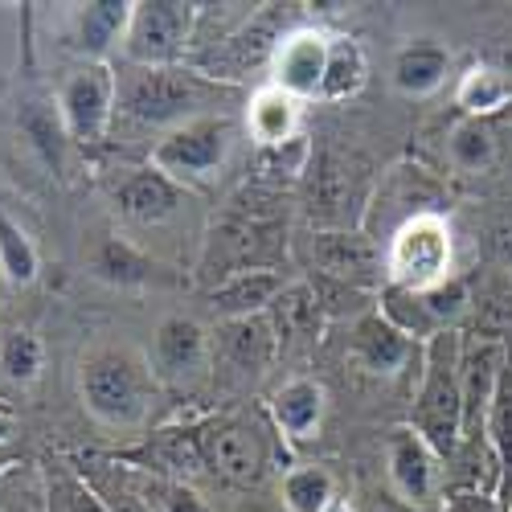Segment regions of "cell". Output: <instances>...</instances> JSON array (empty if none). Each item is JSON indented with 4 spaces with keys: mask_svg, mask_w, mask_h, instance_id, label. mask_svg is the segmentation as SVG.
<instances>
[{
    "mask_svg": "<svg viewBox=\"0 0 512 512\" xmlns=\"http://www.w3.org/2000/svg\"><path fill=\"white\" fill-rule=\"evenodd\" d=\"M160 381L152 361L132 345H99L78 365V398L111 431H136L156 406Z\"/></svg>",
    "mask_w": 512,
    "mask_h": 512,
    "instance_id": "obj_1",
    "label": "cell"
},
{
    "mask_svg": "<svg viewBox=\"0 0 512 512\" xmlns=\"http://www.w3.org/2000/svg\"><path fill=\"white\" fill-rule=\"evenodd\" d=\"M213 103V87L181 66H132L119 74V115L144 127H181L189 119L213 115L205 111Z\"/></svg>",
    "mask_w": 512,
    "mask_h": 512,
    "instance_id": "obj_2",
    "label": "cell"
},
{
    "mask_svg": "<svg viewBox=\"0 0 512 512\" xmlns=\"http://www.w3.org/2000/svg\"><path fill=\"white\" fill-rule=\"evenodd\" d=\"M410 426L431 443L435 455H451L463 439V353L455 332H439L426 345V377Z\"/></svg>",
    "mask_w": 512,
    "mask_h": 512,
    "instance_id": "obj_3",
    "label": "cell"
},
{
    "mask_svg": "<svg viewBox=\"0 0 512 512\" xmlns=\"http://www.w3.org/2000/svg\"><path fill=\"white\" fill-rule=\"evenodd\" d=\"M451 259H455L451 226L439 213H410L398 226V234L390 238L386 279H390V287L431 291L451 279Z\"/></svg>",
    "mask_w": 512,
    "mask_h": 512,
    "instance_id": "obj_4",
    "label": "cell"
},
{
    "mask_svg": "<svg viewBox=\"0 0 512 512\" xmlns=\"http://www.w3.org/2000/svg\"><path fill=\"white\" fill-rule=\"evenodd\" d=\"M230 148H234V119L201 115V119L173 127V132H164V140H156L152 168H160V173L173 177L177 185L205 181L226 164Z\"/></svg>",
    "mask_w": 512,
    "mask_h": 512,
    "instance_id": "obj_5",
    "label": "cell"
},
{
    "mask_svg": "<svg viewBox=\"0 0 512 512\" xmlns=\"http://www.w3.org/2000/svg\"><path fill=\"white\" fill-rule=\"evenodd\" d=\"M197 25V5L181 0H144L132 5V21L123 33V54L132 66H177L189 50V37Z\"/></svg>",
    "mask_w": 512,
    "mask_h": 512,
    "instance_id": "obj_6",
    "label": "cell"
},
{
    "mask_svg": "<svg viewBox=\"0 0 512 512\" xmlns=\"http://www.w3.org/2000/svg\"><path fill=\"white\" fill-rule=\"evenodd\" d=\"M115 99H119V74L107 62H87L74 74H66L58 91V115L66 136L82 148H95L111 127Z\"/></svg>",
    "mask_w": 512,
    "mask_h": 512,
    "instance_id": "obj_7",
    "label": "cell"
},
{
    "mask_svg": "<svg viewBox=\"0 0 512 512\" xmlns=\"http://www.w3.org/2000/svg\"><path fill=\"white\" fill-rule=\"evenodd\" d=\"M386 476L394 492L414 508H426L439 500V455L410 422L394 426L386 439Z\"/></svg>",
    "mask_w": 512,
    "mask_h": 512,
    "instance_id": "obj_8",
    "label": "cell"
},
{
    "mask_svg": "<svg viewBox=\"0 0 512 512\" xmlns=\"http://www.w3.org/2000/svg\"><path fill=\"white\" fill-rule=\"evenodd\" d=\"M312 267L345 287H369L381 279V254L373 246V238H365L361 230H320L312 234Z\"/></svg>",
    "mask_w": 512,
    "mask_h": 512,
    "instance_id": "obj_9",
    "label": "cell"
},
{
    "mask_svg": "<svg viewBox=\"0 0 512 512\" xmlns=\"http://www.w3.org/2000/svg\"><path fill=\"white\" fill-rule=\"evenodd\" d=\"M213 349H209V336L197 320L189 316H168L160 320L156 336H152V373L156 381H173V386H185V381L201 377L209 365Z\"/></svg>",
    "mask_w": 512,
    "mask_h": 512,
    "instance_id": "obj_10",
    "label": "cell"
},
{
    "mask_svg": "<svg viewBox=\"0 0 512 512\" xmlns=\"http://www.w3.org/2000/svg\"><path fill=\"white\" fill-rule=\"evenodd\" d=\"M328 66V37L320 29H291L283 33L271 58V87L287 91L291 99H320V82Z\"/></svg>",
    "mask_w": 512,
    "mask_h": 512,
    "instance_id": "obj_11",
    "label": "cell"
},
{
    "mask_svg": "<svg viewBox=\"0 0 512 512\" xmlns=\"http://www.w3.org/2000/svg\"><path fill=\"white\" fill-rule=\"evenodd\" d=\"M283 33L275 29V9H267L259 21H250L246 29L230 33L222 46H213L205 58H197L201 78H242L254 66H263L275 58Z\"/></svg>",
    "mask_w": 512,
    "mask_h": 512,
    "instance_id": "obj_12",
    "label": "cell"
},
{
    "mask_svg": "<svg viewBox=\"0 0 512 512\" xmlns=\"http://www.w3.org/2000/svg\"><path fill=\"white\" fill-rule=\"evenodd\" d=\"M87 271L99 283L111 287H152V283H168L164 267L156 259H148L144 250H136L127 238L111 234V230H95L87 242Z\"/></svg>",
    "mask_w": 512,
    "mask_h": 512,
    "instance_id": "obj_13",
    "label": "cell"
},
{
    "mask_svg": "<svg viewBox=\"0 0 512 512\" xmlns=\"http://www.w3.org/2000/svg\"><path fill=\"white\" fill-rule=\"evenodd\" d=\"M185 205V185L164 177L160 168H136L119 189H115V209L136 226H160Z\"/></svg>",
    "mask_w": 512,
    "mask_h": 512,
    "instance_id": "obj_14",
    "label": "cell"
},
{
    "mask_svg": "<svg viewBox=\"0 0 512 512\" xmlns=\"http://www.w3.org/2000/svg\"><path fill=\"white\" fill-rule=\"evenodd\" d=\"M279 353V332L271 316H242L222 320L218 340H213V357H222L234 373H263Z\"/></svg>",
    "mask_w": 512,
    "mask_h": 512,
    "instance_id": "obj_15",
    "label": "cell"
},
{
    "mask_svg": "<svg viewBox=\"0 0 512 512\" xmlns=\"http://www.w3.org/2000/svg\"><path fill=\"white\" fill-rule=\"evenodd\" d=\"M201 455H205V467H213V472L234 484H254L263 476L259 439L238 422H213L209 431H201Z\"/></svg>",
    "mask_w": 512,
    "mask_h": 512,
    "instance_id": "obj_16",
    "label": "cell"
},
{
    "mask_svg": "<svg viewBox=\"0 0 512 512\" xmlns=\"http://www.w3.org/2000/svg\"><path fill=\"white\" fill-rule=\"evenodd\" d=\"M283 275L279 271H263V267H254V271H234L226 283H218L209 291V308L213 316H222V320H242V316H267L271 304L283 295Z\"/></svg>",
    "mask_w": 512,
    "mask_h": 512,
    "instance_id": "obj_17",
    "label": "cell"
},
{
    "mask_svg": "<svg viewBox=\"0 0 512 512\" xmlns=\"http://www.w3.org/2000/svg\"><path fill=\"white\" fill-rule=\"evenodd\" d=\"M349 353L365 373H398L414 357V340L402 328H394L381 312H365L353 328Z\"/></svg>",
    "mask_w": 512,
    "mask_h": 512,
    "instance_id": "obj_18",
    "label": "cell"
},
{
    "mask_svg": "<svg viewBox=\"0 0 512 512\" xmlns=\"http://www.w3.org/2000/svg\"><path fill=\"white\" fill-rule=\"evenodd\" d=\"M271 418L287 439H295V443L312 439L320 418H324V386L312 377L283 381V386L271 394Z\"/></svg>",
    "mask_w": 512,
    "mask_h": 512,
    "instance_id": "obj_19",
    "label": "cell"
},
{
    "mask_svg": "<svg viewBox=\"0 0 512 512\" xmlns=\"http://www.w3.org/2000/svg\"><path fill=\"white\" fill-rule=\"evenodd\" d=\"M500 373H504V353H500V345H492V340L463 357V431L484 426Z\"/></svg>",
    "mask_w": 512,
    "mask_h": 512,
    "instance_id": "obj_20",
    "label": "cell"
},
{
    "mask_svg": "<svg viewBox=\"0 0 512 512\" xmlns=\"http://www.w3.org/2000/svg\"><path fill=\"white\" fill-rule=\"evenodd\" d=\"M295 123H300V99H291L279 87L254 91L246 107V127L263 148H283L287 140H295Z\"/></svg>",
    "mask_w": 512,
    "mask_h": 512,
    "instance_id": "obj_21",
    "label": "cell"
},
{
    "mask_svg": "<svg viewBox=\"0 0 512 512\" xmlns=\"http://www.w3.org/2000/svg\"><path fill=\"white\" fill-rule=\"evenodd\" d=\"M447 70H451V54L439 46V41H414V46L398 50L394 58V87L402 95H431L447 82Z\"/></svg>",
    "mask_w": 512,
    "mask_h": 512,
    "instance_id": "obj_22",
    "label": "cell"
},
{
    "mask_svg": "<svg viewBox=\"0 0 512 512\" xmlns=\"http://www.w3.org/2000/svg\"><path fill=\"white\" fill-rule=\"evenodd\" d=\"M484 431H488V443H492L496 463H500V488H496L500 492V508L512 512V365H504V373L496 381Z\"/></svg>",
    "mask_w": 512,
    "mask_h": 512,
    "instance_id": "obj_23",
    "label": "cell"
},
{
    "mask_svg": "<svg viewBox=\"0 0 512 512\" xmlns=\"http://www.w3.org/2000/svg\"><path fill=\"white\" fill-rule=\"evenodd\" d=\"M127 21H132V5L123 0H95V5H82L78 13V50L103 58L111 46H119Z\"/></svg>",
    "mask_w": 512,
    "mask_h": 512,
    "instance_id": "obj_24",
    "label": "cell"
},
{
    "mask_svg": "<svg viewBox=\"0 0 512 512\" xmlns=\"http://www.w3.org/2000/svg\"><path fill=\"white\" fill-rule=\"evenodd\" d=\"M369 78V62L361 54V46L353 37H328V66H324V82H320V99L340 103L353 99Z\"/></svg>",
    "mask_w": 512,
    "mask_h": 512,
    "instance_id": "obj_25",
    "label": "cell"
},
{
    "mask_svg": "<svg viewBox=\"0 0 512 512\" xmlns=\"http://www.w3.org/2000/svg\"><path fill=\"white\" fill-rule=\"evenodd\" d=\"M271 312H275V332H283L287 340H308V336H316L320 332V316H324V308H320V295H316V283H291V287H283V295L271 304ZM279 336V340H283Z\"/></svg>",
    "mask_w": 512,
    "mask_h": 512,
    "instance_id": "obj_26",
    "label": "cell"
},
{
    "mask_svg": "<svg viewBox=\"0 0 512 512\" xmlns=\"http://www.w3.org/2000/svg\"><path fill=\"white\" fill-rule=\"evenodd\" d=\"M447 156L459 173H484V168H492V160H496L492 127L484 119H463L447 140Z\"/></svg>",
    "mask_w": 512,
    "mask_h": 512,
    "instance_id": "obj_27",
    "label": "cell"
},
{
    "mask_svg": "<svg viewBox=\"0 0 512 512\" xmlns=\"http://www.w3.org/2000/svg\"><path fill=\"white\" fill-rule=\"evenodd\" d=\"M508 95L512 91H508L504 74L492 70V66H472V70L459 78V91H455V99L467 111V119H484V115L500 111L508 103Z\"/></svg>",
    "mask_w": 512,
    "mask_h": 512,
    "instance_id": "obj_28",
    "label": "cell"
},
{
    "mask_svg": "<svg viewBox=\"0 0 512 512\" xmlns=\"http://www.w3.org/2000/svg\"><path fill=\"white\" fill-rule=\"evenodd\" d=\"M41 361H46V349H41V340L25 328H13L5 332V340H0V373H5L9 381H17V386H33V381L41 377Z\"/></svg>",
    "mask_w": 512,
    "mask_h": 512,
    "instance_id": "obj_29",
    "label": "cell"
},
{
    "mask_svg": "<svg viewBox=\"0 0 512 512\" xmlns=\"http://www.w3.org/2000/svg\"><path fill=\"white\" fill-rule=\"evenodd\" d=\"M0 271H5V279L17 287L37 279V250L9 213H0Z\"/></svg>",
    "mask_w": 512,
    "mask_h": 512,
    "instance_id": "obj_30",
    "label": "cell"
},
{
    "mask_svg": "<svg viewBox=\"0 0 512 512\" xmlns=\"http://www.w3.org/2000/svg\"><path fill=\"white\" fill-rule=\"evenodd\" d=\"M332 476L324 467H295L283 476V504L291 512H324V504L332 500Z\"/></svg>",
    "mask_w": 512,
    "mask_h": 512,
    "instance_id": "obj_31",
    "label": "cell"
},
{
    "mask_svg": "<svg viewBox=\"0 0 512 512\" xmlns=\"http://www.w3.org/2000/svg\"><path fill=\"white\" fill-rule=\"evenodd\" d=\"M140 492L152 504V512H205L201 496L177 476H144Z\"/></svg>",
    "mask_w": 512,
    "mask_h": 512,
    "instance_id": "obj_32",
    "label": "cell"
},
{
    "mask_svg": "<svg viewBox=\"0 0 512 512\" xmlns=\"http://www.w3.org/2000/svg\"><path fill=\"white\" fill-rule=\"evenodd\" d=\"M50 512H107V504L91 480H82L74 472H58L50 484Z\"/></svg>",
    "mask_w": 512,
    "mask_h": 512,
    "instance_id": "obj_33",
    "label": "cell"
},
{
    "mask_svg": "<svg viewBox=\"0 0 512 512\" xmlns=\"http://www.w3.org/2000/svg\"><path fill=\"white\" fill-rule=\"evenodd\" d=\"M418 295H422V308L439 332H451V324L467 312V287L459 279H447V283H439L431 291H418Z\"/></svg>",
    "mask_w": 512,
    "mask_h": 512,
    "instance_id": "obj_34",
    "label": "cell"
},
{
    "mask_svg": "<svg viewBox=\"0 0 512 512\" xmlns=\"http://www.w3.org/2000/svg\"><path fill=\"white\" fill-rule=\"evenodd\" d=\"M95 492L103 496L107 512H152V504L144 500V492L127 488V484H95Z\"/></svg>",
    "mask_w": 512,
    "mask_h": 512,
    "instance_id": "obj_35",
    "label": "cell"
},
{
    "mask_svg": "<svg viewBox=\"0 0 512 512\" xmlns=\"http://www.w3.org/2000/svg\"><path fill=\"white\" fill-rule=\"evenodd\" d=\"M496 254L504 263H512V222H504L500 230H496Z\"/></svg>",
    "mask_w": 512,
    "mask_h": 512,
    "instance_id": "obj_36",
    "label": "cell"
},
{
    "mask_svg": "<svg viewBox=\"0 0 512 512\" xmlns=\"http://www.w3.org/2000/svg\"><path fill=\"white\" fill-rule=\"evenodd\" d=\"M13 426H17V418L5 410V406H0V447H5L9 443V435H13Z\"/></svg>",
    "mask_w": 512,
    "mask_h": 512,
    "instance_id": "obj_37",
    "label": "cell"
},
{
    "mask_svg": "<svg viewBox=\"0 0 512 512\" xmlns=\"http://www.w3.org/2000/svg\"><path fill=\"white\" fill-rule=\"evenodd\" d=\"M324 512H353V508H349V500H340V496H332V500L324 504Z\"/></svg>",
    "mask_w": 512,
    "mask_h": 512,
    "instance_id": "obj_38",
    "label": "cell"
},
{
    "mask_svg": "<svg viewBox=\"0 0 512 512\" xmlns=\"http://www.w3.org/2000/svg\"><path fill=\"white\" fill-rule=\"evenodd\" d=\"M5 463H9V451H5V447H0V472H5Z\"/></svg>",
    "mask_w": 512,
    "mask_h": 512,
    "instance_id": "obj_39",
    "label": "cell"
}]
</instances>
